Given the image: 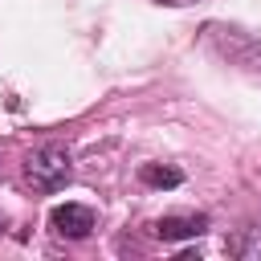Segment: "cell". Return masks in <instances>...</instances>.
<instances>
[{
  "label": "cell",
  "instance_id": "6da1fadb",
  "mask_svg": "<svg viewBox=\"0 0 261 261\" xmlns=\"http://www.w3.org/2000/svg\"><path fill=\"white\" fill-rule=\"evenodd\" d=\"M204 45H208L220 61H228V65H237V69L261 73V37H257V33L212 20V24H204Z\"/></svg>",
  "mask_w": 261,
  "mask_h": 261
},
{
  "label": "cell",
  "instance_id": "7a4b0ae2",
  "mask_svg": "<svg viewBox=\"0 0 261 261\" xmlns=\"http://www.w3.org/2000/svg\"><path fill=\"white\" fill-rule=\"evenodd\" d=\"M73 175V163H69V151L49 143V147H37L29 159H24V179L37 188V192H61Z\"/></svg>",
  "mask_w": 261,
  "mask_h": 261
},
{
  "label": "cell",
  "instance_id": "3957f363",
  "mask_svg": "<svg viewBox=\"0 0 261 261\" xmlns=\"http://www.w3.org/2000/svg\"><path fill=\"white\" fill-rule=\"evenodd\" d=\"M49 224H53L57 237L82 241V237L94 232V208H86V204H57V208L49 212Z\"/></svg>",
  "mask_w": 261,
  "mask_h": 261
},
{
  "label": "cell",
  "instance_id": "277c9868",
  "mask_svg": "<svg viewBox=\"0 0 261 261\" xmlns=\"http://www.w3.org/2000/svg\"><path fill=\"white\" fill-rule=\"evenodd\" d=\"M208 228L204 212H184V216H159L155 220V237L159 241H196Z\"/></svg>",
  "mask_w": 261,
  "mask_h": 261
},
{
  "label": "cell",
  "instance_id": "5b68a950",
  "mask_svg": "<svg viewBox=\"0 0 261 261\" xmlns=\"http://www.w3.org/2000/svg\"><path fill=\"white\" fill-rule=\"evenodd\" d=\"M224 249L232 257H241V261H261V220H249L245 228H237L224 241Z\"/></svg>",
  "mask_w": 261,
  "mask_h": 261
},
{
  "label": "cell",
  "instance_id": "8992f818",
  "mask_svg": "<svg viewBox=\"0 0 261 261\" xmlns=\"http://www.w3.org/2000/svg\"><path fill=\"white\" fill-rule=\"evenodd\" d=\"M139 179H143L147 188H179V184H184V171H179V167H163V163H147V167L139 171Z\"/></svg>",
  "mask_w": 261,
  "mask_h": 261
},
{
  "label": "cell",
  "instance_id": "52a82bcc",
  "mask_svg": "<svg viewBox=\"0 0 261 261\" xmlns=\"http://www.w3.org/2000/svg\"><path fill=\"white\" fill-rule=\"evenodd\" d=\"M155 4H171V8H184V4H196V0H155Z\"/></svg>",
  "mask_w": 261,
  "mask_h": 261
}]
</instances>
